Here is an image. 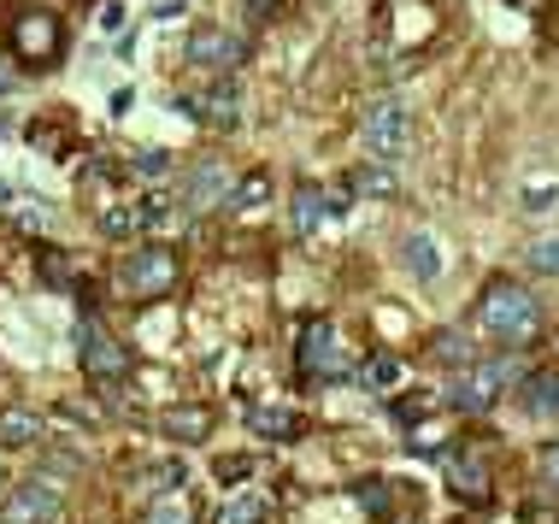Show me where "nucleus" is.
<instances>
[{
  "label": "nucleus",
  "mask_w": 559,
  "mask_h": 524,
  "mask_svg": "<svg viewBox=\"0 0 559 524\" xmlns=\"http://www.w3.org/2000/svg\"><path fill=\"white\" fill-rule=\"evenodd\" d=\"M78 359H83V371H88V378H95V383H107V389H118V383L130 378V366H135L124 342H118V336L107 331V324H88V319L78 324Z\"/></svg>",
  "instance_id": "6"
},
{
  "label": "nucleus",
  "mask_w": 559,
  "mask_h": 524,
  "mask_svg": "<svg viewBox=\"0 0 559 524\" xmlns=\"http://www.w3.org/2000/svg\"><path fill=\"white\" fill-rule=\"evenodd\" d=\"M41 418L29 407H0V448H36L41 442Z\"/></svg>",
  "instance_id": "18"
},
{
  "label": "nucleus",
  "mask_w": 559,
  "mask_h": 524,
  "mask_svg": "<svg viewBox=\"0 0 559 524\" xmlns=\"http://www.w3.org/2000/svg\"><path fill=\"white\" fill-rule=\"evenodd\" d=\"M347 183H354L359 194H395V177H389V166H359Z\"/></svg>",
  "instance_id": "25"
},
{
  "label": "nucleus",
  "mask_w": 559,
  "mask_h": 524,
  "mask_svg": "<svg viewBox=\"0 0 559 524\" xmlns=\"http://www.w3.org/2000/svg\"><path fill=\"white\" fill-rule=\"evenodd\" d=\"M218 477H224V484H241V477H248V460H224Z\"/></svg>",
  "instance_id": "30"
},
{
  "label": "nucleus",
  "mask_w": 559,
  "mask_h": 524,
  "mask_svg": "<svg viewBox=\"0 0 559 524\" xmlns=\"http://www.w3.org/2000/svg\"><path fill=\"white\" fill-rule=\"evenodd\" d=\"M165 213H171V206H165L159 194H130L124 206H107V213H100V230L107 236H142V230H154V224H165Z\"/></svg>",
  "instance_id": "12"
},
{
  "label": "nucleus",
  "mask_w": 559,
  "mask_h": 524,
  "mask_svg": "<svg viewBox=\"0 0 559 524\" xmlns=\"http://www.w3.org/2000/svg\"><path fill=\"white\" fill-rule=\"evenodd\" d=\"M177 107H183L194 124H206V130H236V118H241V95H236V83L230 78H218L213 88H194V95H177Z\"/></svg>",
  "instance_id": "9"
},
{
  "label": "nucleus",
  "mask_w": 559,
  "mask_h": 524,
  "mask_svg": "<svg viewBox=\"0 0 559 524\" xmlns=\"http://www.w3.org/2000/svg\"><path fill=\"white\" fill-rule=\"evenodd\" d=\"M418 413H430V395H401L395 401V418H406V425H413Z\"/></svg>",
  "instance_id": "29"
},
{
  "label": "nucleus",
  "mask_w": 559,
  "mask_h": 524,
  "mask_svg": "<svg viewBox=\"0 0 559 524\" xmlns=\"http://www.w3.org/2000/svg\"><path fill=\"white\" fill-rule=\"evenodd\" d=\"M524 407H536V413H559V378H554V371H542V378L524 383Z\"/></svg>",
  "instance_id": "24"
},
{
  "label": "nucleus",
  "mask_w": 559,
  "mask_h": 524,
  "mask_svg": "<svg viewBox=\"0 0 559 524\" xmlns=\"http://www.w3.org/2000/svg\"><path fill=\"white\" fill-rule=\"evenodd\" d=\"M536 472H542V484H548V489H559V442H542Z\"/></svg>",
  "instance_id": "28"
},
{
  "label": "nucleus",
  "mask_w": 559,
  "mask_h": 524,
  "mask_svg": "<svg viewBox=\"0 0 559 524\" xmlns=\"http://www.w3.org/2000/svg\"><path fill=\"white\" fill-rule=\"evenodd\" d=\"M183 53H189V66H201V71H236L241 59H248V36H236V29H224V24H194L189 29V41H183Z\"/></svg>",
  "instance_id": "7"
},
{
  "label": "nucleus",
  "mask_w": 559,
  "mask_h": 524,
  "mask_svg": "<svg viewBox=\"0 0 559 524\" xmlns=\"http://www.w3.org/2000/svg\"><path fill=\"white\" fill-rule=\"evenodd\" d=\"M401 260H406V272H413V277H425V283L442 277V253H436V242H430L425 230H413V236L401 242Z\"/></svg>",
  "instance_id": "20"
},
{
  "label": "nucleus",
  "mask_w": 559,
  "mask_h": 524,
  "mask_svg": "<svg viewBox=\"0 0 559 524\" xmlns=\"http://www.w3.org/2000/svg\"><path fill=\"white\" fill-rule=\"evenodd\" d=\"M342 213V201L330 189H319V183H300L295 194H289V218H295V236L307 242V236H319L324 230V218H336Z\"/></svg>",
  "instance_id": "13"
},
{
  "label": "nucleus",
  "mask_w": 559,
  "mask_h": 524,
  "mask_svg": "<svg viewBox=\"0 0 559 524\" xmlns=\"http://www.w3.org/2000/svg\"><path fill=\"white\" fill-rule=\"evenodd\" d=\"M271 519V501L260 496V489H236L230 501H224V513L218 524H265Z\"/></svg>",
  "instance_id": "22"
},
{
  "label": "nucleus",
  "mask_w": 559,
  "mask_h": 524,
  "mask_svg": "<svg viewBox=\"0 0 559 524\" xmlns=\"http://www.w3.org/2000/svg\"><path fill=\"white\" fill-rule=\"evenodd\" d=\"M7 88H12V71H7V66H0V95H7Z\"/></svg>",
  "instance_id": "31"
},
{
  "label": "nucleus",
  "mask_w": 559,
  "mask_h": 524,
  "mask_svg": "<svg viewBox=\"0 0 559 524\" xmlns=\"http://www.w3.org/2000/svg\"><path fill=\"white\" fill-rule=\"evenodd\" d=\"M512 383H519V359H512V354H501V359H489V366H483V359H477V366H465L460 378L448 383V407H460V413H472V418H483V413L495 407V401L507 395Z\"/></svg>",
  "instance_id": "4"
},
{
  "label": "nucleus",
  "mask_w": 559,
  "mask_h": 524,
  "mask_svg": "<svg viewBox=\"0 0 559 524\" xmlns=\"http://www.w3.org/2000/svg\"><path fill=\"white\" fill-rule=\"evenodd\" d=\"M248 430L265 442H289V437H300V413L277 407V401H260V407H248Z\"/></svg>",
  "instance_id": "15"
},
{
  "label": "nucleus",
  "mask_w": 559,
  "mask_h": 524,
  "mask_svg": "<svg viewBox=\"0 0 559 524\" xmlns=\"http://www.w3.org/2000/svg\"><path fill=\"white\" fill-rule=\"evenodd\" d=\"M59 484L53 477H24L19 489L7 496V507H0V524H48L59 513Z\"/></svg>",
  "instance_id": "10"
},
{
  "label": "nucleus",
  "mask_w": 559,
  "mask_h": 524,
  "mask_svg": "<svg viewBox=\"0 0 559 524\" xmlns=\"http://www.w3.org/2000/svg\"><path fill=\"white\" fill-rule=\"evenodd\" d=\"M236 194V177L224 159H201V166L189 171V189H183V213L189 218H201V213H213L218 201H230Z\"/></svg>",
  "instance_id": "11"
},
{
  "label": "nucleus",
  "mask_w": 559,
  "mask_h": 524,
  "mask_svg": "<svg viewBox=\"0 0 559 524\" xmlns=\"http://www.w3.org/2000/svg\"><path fill=\"white\" fill-rule=\"evenodd\" d=\"M7 41H12V53H19L29 71H48V66H59V53H66V29H59V19L48 7H19L12 12Z\"/></svg>",
  "instance_id": "3"
},
{
  "label": "nucleus",
  "mask_w": 559,
  "mask_h": 524,
  "mask_svg": "<svg viewBox=\"0 0 559 524\" xmlns=\"http://www.w3.org/2000/svg\"><path fill=\"white\" fill-rule=\"evenodd\" d=\"M448 489L460 501H472V507H489V496H495V484H489V466H483L477 454H448Z\"/></svg>",
  "instance_id": "14"
},
{
  "label": "nucleus",
  "mask_w": 559,
  "mask_h": 524,
  "mask_svg": "<svg viewBox=\"0 0 559 524\" xmlns=\"http://www.w3.org/2000/svg\"><path fill=\"white\" fill-rule=\"evenodd\" d=\"M430 359H442V366H477V336L472 331H436Z\"/></svg>",
  "instance_id": "21"
},
{
  "label": "nucleus",
  "mask_w": 559,
  "mask_h": 524,
  "mask_svg": "<svg viewBox=\"0 0 559 524\" xmlns=\"http://www.w3.org/2000/svg\"><path fill=\"white\" fill-rule=\"evenodd\" d=\"M142 524H194V496L189 489H165L142 507Z\"/></svg>",
  "instance_id": "19"
},
{
  "label": "nucleus",
  "mask_w": 559,
  "mask_h": 524,
  "mask_svg": "<svg viewBox=\"0 0 559 524\" xmlns=\"http://www.w3.org/2000/svg\"><path fill=\"white\" fill-rule=\"evenodd\" d=\"M130 171L135 177H165V171H171V154H159V147H154V154H135Z\"/></svg>",
  "instance_id": "27"
},
{
  "label": "nucleus",
  "mask_w": 559,
  "mask_h": 524,
  "mask_svg": "<svg viewBox=\"0 0 559 524\" xmlns=\"http://www.w3.org/2000/svg\"><path fill=\"white\" fill-rule=\"evenodd\" d=\"M159 430L171 442H201L213 430V407H171V413H159Z\"/></svg>",
  "instance_id": "17"
},
{
  "label": "nucleus",
  "mask_w": 559,
  "mask_h": 524,
  "mask_svg": "<svg viewBox=\"0 0 559 524\" xmlns=\"http://www.w3.org/2000/svg\"><path fill=\"white\" fill-rule=\"evenodd\" d=\"M112 289L130 295V301H159V295L177 289V253L165 242H135L118 253L112 265Z\"/></svg>",
  "instance_id": "2"
},
{
  "label": "nucleus",
  "mask_w": 559,
  "mask_h": 524,
  "mask_svg": "<svg viewBox=\"0 0 559 524\" xmlns=\"http://www.w3.org/2000/svg\"><path fill=\"white\" fill-rule=\"evenodd\" d=\"M472 324L489 342H501V348H531V342L542 336V301H536L531 289H519V283L495 277L489 289L477 295Z\"/></svg>",
  "instance_id": "1"
},
{
  "label": "nucleus",
  "mask_w": 559,
  "mask_h": 524,
  "mask_svg": "<svg viewBox=\"0 0 559 524\" xmlns=\"http://www.w3.org/2000/svg\"><path fill=\"white\" fill-rule=\"evenodd\" d=\"M531 272H542V277H559V236H542V242H531Z\"/></svg>",
  "instance_id": "26"
},
{
  "label": "nucleus",
  "mask_w": 559,
  "mask_h": 524,
  "mask_svg": "<svg viewBox=\"0 0 559 524\" xmlns=\"http://www.w3.org/2000/svg\"><path fill=\"white\" fill-rule=\"evenodd\" d=\"M359 142H366L371 159L395 166L406 147H413V112H406V100L401 95H377L366 107V124H359Z\"/></svg>",
  "instance_id": "5"
},
{
  "label": "nucleus",
  "mask_w": 559,
  "mask_h": 524,
  "mask_svg": "<svg viewBox=\"0 0 559 524\" xmlns=\"http://www.w3.org/2000/svg\"><path fill=\"white\" fill-rule=\"evenodd\" d=\"M354 389H366V395H395L401 389V359L395 354H366L354 366Z\"/></svg>",
  "instance_id": "16"
},
{
  "label": "nucleus",
  "mask_w": 559,
  "mask_h": 524,
  "mask_svg": "<svg viewBox=\"0 0 559 524\" xmlns=\"http://www.w3.org/2000/svg\"><path fill=\"white\" fill-rule=\"evenodd\" d=\"M265 194H271V177H265V171H248V177L236 183L230 206H236V213H253V206H265Z\"/></svg>",
  "instance_id": "23"
},
{
  "label": "nucleus",
  "mask_w": 559,
  "mask_h": 524,
  "mask_svg": "<svg viewBox=\"0 0 559 524\" xmlns=\"http://www.w3.org/2000/svg\"><path fill=\"white\" fill-rule=\"evenodd\" d=\"M295 371L307 383H324L330 371H336V324L330 319H307L295 336Z\"/></svg>",
  "instance_id": "8"
}]
</instances>
